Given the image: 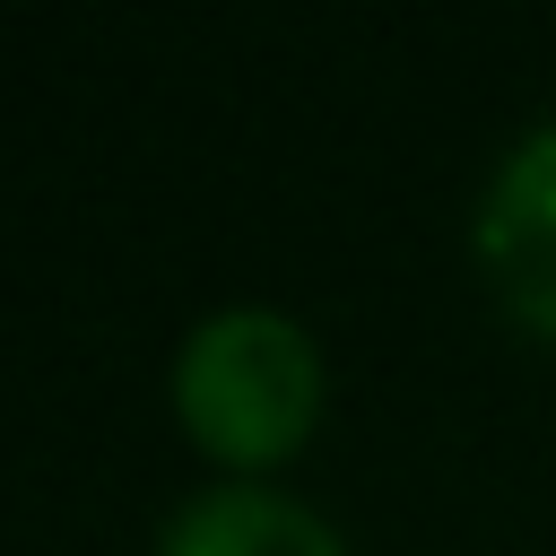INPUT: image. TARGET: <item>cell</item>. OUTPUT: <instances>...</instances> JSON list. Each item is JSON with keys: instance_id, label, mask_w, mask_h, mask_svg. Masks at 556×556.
<instances>
[{"instance_id": "1", "label": "cell", "mask_w": 556, "mask_h": 556, "mask_svg": "<svg viewBox=\"0 0 556 556\" xmlns=\"http://www.w3.org/2000/svg\"><path fill=\"white\" fill-rule=\"evenodd\" d=\"M174 408L182 434L226 469L287 460L321 417V348L278 304H226L208 313L174 356Z\"/></svg>"}, {"instance_id": "2", "label": "cell", "mask_w": 556, "mask_h": 556, "mask_svg": "<svg viewBox=\"0 0 556 556\" xmlns=\"http://www.w3.org/2000/svg\"><path fill=\"white\" fill-rule=\"evenodd\" d=\"M469 235H478V269L495 278V295L539 339H556V122L513 139Z\"/></svg>"}, {"instance_id": "3", "label": "cell", "mask_w": 556, "mask_h": 556, "mask_svg": "<svg viewBox=\"0 0 556 556\" xmlns=\"http://www.w3.org/2000/svg\"><path fill=\"white\" fill-rule=\"evenodd\" d=\"M156 556H348V539L278 486H208L165 521Z\"/></svg>"}]
</instances>
